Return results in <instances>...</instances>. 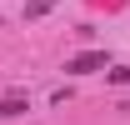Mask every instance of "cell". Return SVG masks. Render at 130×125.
<instances>
[{
  "label": "cell",
  "mask_w": 130,
  "mask_h": 125,
  "mask_svg": "<svg viewBox=\"0 0 130 125\" xmlns=\"http://www.w3.org/2000/svg\"><path fill=\"white\" fill-rule=\"evenodd\" d=\"M65 70H70V75H95V70H110V55H105V50H80V55L65 60Z\"/></svg>",
  "instance_id": "6da1fadb"
},
{
  "label": "cell",
  "mask_w": 130,
  "mask_h": 125,
  "mask_svg": "<svg viewBox=\"0 0 130 125\" xmlns=\"http://www.w3.org/2000/svg\"><path fill=\"white\" fill-rule=\"evenodd\" d=\"M25 110H30V100H25L20 90H10V95H0V120H15V115H25Z\"/></svg>",
  "instance_id": "7a4b0ae2"
},
{
  "label": "cell",
  "mask_w": 130,
  "mask_h": 125,
  "mask_svg": "<svg viewBox=\"0 0 130 125\" xmlns=\"http://www.w3.org/2000/svg\"><path fill=\"white\" fill-rule=\"evenodd\" d=\"M50 10H55V0H25V20H40Z\"/></svg>",
  "instance_id": "3957f363"
},
{
  "label": "cell",
  "mask_w": 130,
  "mask_h": 125,
  "mask_svg": "<svg viewBox=\"0 0 130 125\" xmlns=\"http://www.w3.org/2000/svg\"><path fill=\"white\" fill-rule=\"evenodd\" d=\"M105 80H110V85H130V65H110Z\"/></svg>",
  "instance_id": "277c9868"
}]
</instances>
